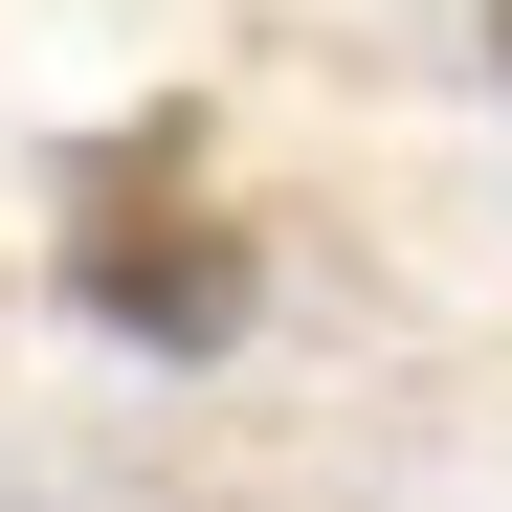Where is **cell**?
I'll return each mask as SVG.
<instances>
[{
  "label": "cell",
  "mask_w": 512,
  "mask_h": 512,
  "mask_svg": "<svg viewBox=\"0 0 512 512\" xmlns=\"http://www.w3.org/2000/svg\"><path fill=\"white\" fill-rule=\"evenodd\" d=\"M245 290H268V245H245L201 112H112L90 156H67V312H112L134 357H223Z\"/></svg>",
  "instance_id": "6da1fadb"
},
{
  "label": "cell",
  "mask_w": 512,
  "mask_h": 512,
  "mask_svg": "<svg viewBox=\"0 0 512 512\" xmlns=\"http://www.w3.org/2000/svg\"><path fill=\"white\" fill-rule=\"evenodd\" d=\"M490 67H512V0H490Z\"/></svg>",
  "instance_id": "7a4b0ae2"
}]
</instances>
